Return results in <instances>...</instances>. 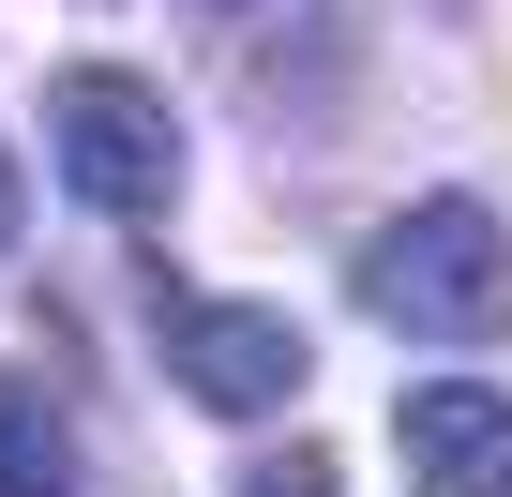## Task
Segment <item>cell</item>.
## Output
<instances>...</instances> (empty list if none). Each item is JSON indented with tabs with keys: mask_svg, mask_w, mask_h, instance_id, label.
Segmentation results:
<instances>
[{
	"mask_svg": "<svg viewBox=\"0 0 512 497\" xmlns=\"http://www.w3.org/2000/svg\"><path fill=\"white\" fill-rule=\"evenodd\" d=\"M347 287H362V317H392L422 347H482V332H512V226L482 196H422L362 241Z\"/></svg>",
	"mask_w": 512,
	"mask_h": 497,
	"instance_id": "obj_1",
	"label": "cell"
},
{
	"mask_svg": "<svg viewBox=\"0 0 512 497\" xmlns=\"http://www.w3.org/2000/svg\"><path fill=\"white\" fill-rule=\"evenodd\" d=\"M46 151H61V181H76L106 226H151V211L181 196V121H166V91L121 76V61L46 76Z\"/></svg>",
	"mask_w": 512,
	"mask_h": 497,
	"instance_id": "obj_2",
	"label": "cell"
},
{
	"mask_svg": "<svg viewBox=\"0 0 512 497\" xmlns=\"http://www.w3.org/2000/svg\"><path fill=\"white\" fill-rule=\"evenodd\" d=\"M166 377H181L196 407L256 422V407H287V392L317 377V347H302V317H272V302H166Z\"/></svg>",
	"mask_w": 512,
	"mask_h": 497,
	"instance_id": "obj_3",
	"label": "cell"
},
{
	"mask_svg": "<svg viewBox=\"0 0 512 497\" xmlns=\"http://www.w3.org/2000/svg\"><path fill=\"white\" fill-rule=\"evenodd\" d=\"M392 452H407V497H512V392L497 377H422L392 407Z\"/></svg>",
	"mask_w": 512,
	"mask_h": 497,
	"instance_id": "obj_4",
	"label": "cell"
},
{
	"mask_svg": "<svg viewBox=\"0 0 512 497\" xmlns=\"http://www.w3.org/2000/svg\"><path fill=\"white\" fill-rule=\"evenodd\" d=\"M76 407L46 377H0V497H76Z\"/></svg>",
	"mask_w": 512,
	"mask_h": 497,
	"instance_id": "obj_5",
	"label": "cell"
},
{
	"mask_svg": "<svg viewBox=\"0 0 512 497\" xmlns=\"http://www.w3.org/2000/svg\"><path fill=\"white\" fill-rule=\"evenodd\" d=\"M241 497H332V452L302 437V452H272V467H241Z\"/></svg>",
	"mask_w": 512,
	"mask_h": 497,
	"instance_id": "obj_6",
	"label": "cell"
},
{
	"mask_svg": "<svg viewBox=\"0 0 512 497\" xmlns=\"http://www.w3.org/2000/svg\"><path fill=\"white\" fill-rule=\"evenodd\" d=\"M0 241H16V166H0Z\"/></svg>",
	"mask_w": 512,
	"mask_h": 497,
	"instance_id": "obj_7",
	"label": "cell"
}]
</instances>
